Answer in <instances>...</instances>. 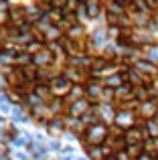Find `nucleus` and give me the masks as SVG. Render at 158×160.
<instances>
[{
	"mask_svg": "<svg viewBox=\"0 0 158 160\" xmlns=\"http://www.w3.org/2000/svg\"><path fill=\"white\" fill-rule=\"evenodd\" d=\"M35 95H37V99H39L41 103H45V106H47V103L53 99L51 87L45 85V83H35Z\"/></svg>",
	"mask_w": 158,
	"mask_h": 160,
	"instance_id": "1a4fd4ad",
	"label": "nucleus"
},
{
	"mask_svg": "<svg viewBox=\"0 0 158 160\" xmlns=\"http://www.w3.org/2000/svg\"><path fill=\"white\" fill-rule=\"evenodd\" d=\"M53 63H55V55H53L51 49H49V45L43 49V51H39L37 55H32V65H35L37 69H45V67H51Z\"/></svg>",
	"mask_w": 158,
	"mask_h": 160,
	"instance_id": "423d86ee",
	"label": "nucleus"
},
{
	"mask_svg": "<svg viewBox=\"0 0 158 160\" xmlns=\"http://www.w3.org/2000/svg\"><path fill=\"white\" fill-rule=\"evenodd\" d=\"M45 47H47V45H45V43H41V41H35V39H32L31 43L27 45V49H24V51H27L28 55H37L39 51H43Z\"/></svg>",
	"mask_w": 158,
	"mask_h": 160,
	"instance_id": "f8f14e48",
	"label": "nucleus"
},
{
	"mask_svg": "<svg viewBox=\"0 0 158 160\" xmlns=\"http://www.w3.org/2000/svg\"><path fill=\"white\" fill-rule=\"evenodd\" d=\"M85 6H87V16L89 18H97V16H101V12H106L103 2H85Z\"/></svg>",
	"mask_w": 158,
	"mask_h": 160,
	"instance_id": "9b49d317",
	"label": "nucleus"
},
{
	"mask_svg": "<svg viewBox=\"0 0 158 160\" xmlns=\"http://www.w3.org/2000/svg\"><path fill=\"white\" fill-rule=\"evenodd\" d=\"M156 113H158V103H156V99H150V102L140 103V108H138V112H136V116L142 118V120H146V122H150V120H154Z\"/></svg>",
	"mask_w": 158,
	"mask_h": 160,
	"instance_id": "6e6552de",
	"label": "nucleus"
},
{
	"mask_svg": "<svg viewBox=\"0 0 158 160\" xmlns=\"http://www.w3.org/2000/svg\"><path fill=\"white\" fill-rule=\"evenodd\" d=\"M126 144L128 146H136V144H144V140L148 138L146 130L144 128H138V126H132V128L126 130Z\"/></svg>",
	"mask_w": 158,
	"mask_h": 160,
	"instance_id": "0eeeda50",
	"label": "nucleus"
},
{
	"mask_svg": "<svg viewBox=\"0 0 158 160\" xmlns=\"http://www.w3.org/2000/svg\"><path fill=\"white\" fill-rule=\"evenodd\" d=\"M4 47H6V45H4V41H0V53L4 51Z\"/></svg>",
	"mask_w": 158,
	"mask_h": 160,
	"instance_id": "ddd939ff",
	"label": "nucleus"
},
{
	"mask_svg": "<svg viewBox=\"0 0 158 160\" xmlns=\"http://www.w3.org/2000/svg\"><path fill=\"white\" fill-rule=\"evenodd\" d=\"M8 16H10L12 27H22L24 22H28L27 20V4H10Z\"/></svg>",
	"mask_w": 158,
	"mask_h": 160,
	"instance_id": "39448f33",
	"label": "nucleus"
},
{
	"mask_svg": "<svg viewBox=\"0 0 158 160\" xmlns=\"http://www.w3.org/2000/svg\"><path fill=\"white\" fill-rule=\"evenodd\" d=\"M47 128H49V134H53V136H61V134L65 132V116L53 118V120L47 124Z\"/></svg>",
	"mask_w": 158,
	"mask_h": 160,
	"instance_id": "9d476101",
	"label": "nucleus"
},
{
	"mask_svg": "<svg viewBox=\"0 0 158 160\" xmlns=\"http://www.w3.org/2000/svg\"><path fill=\"white\" fill-rule=\"evenodd\" d=\"M91 102L89 99H79V102H73L71 106H69V109H67V116L69 118H77V120H83V118L87 116V113L91 112Z\"/></svg>",
	"mask_w": 158,
	"mask_h": 160,
	"instance_id": "20e7f679",
	"label": "nucleus"
},
{
	"mask_svg": "<svg viewBox=\"0 0 158 160\" xmlns=\"http://www.w3.org/2000/svg\"><path fill=\"white\" fill-rule=\"evenodd\" d=\"M49 87H51V93H53V98L65 99L69 93H71V89H73V83L69 81V79H65V77H57V79H53V81L49 83Z\"/></svg>",
	"mask_w": 158,
	"mask_h": 160,
	"instance_id": "7ed1b4c3",
	"label": "nucleus"
},
{
	"mask_svg": "<svg viewBox=\"0 0 158 160\" xmlns=\"http://www.w3.org/2000/svg\"><path fill=\"white\" fill-rule=\"evenodd\" d=\"M107 160H116V158H107Z\"/></svg>",
	"mask_w": 158,
	"mask_h": 160,
	"instance_id": "4468645a",
	"label": "nucleus"
},
{
	"mask_svg": "<svg viewBox=\"0 0 158 160\" xmlns=\"http://www.w3.org/2000/svg\"><path fill=\"white\" fill-rule=\"evenodd\" d=\"M4 73V79H6V87L8 89H18L27 83V77H24L22 69L20 67H12V69H6L2 71Z\"/></svg>",
	"mask_w": 158,
	"mask_h": 160,
	"instance_id": "f03ea898",
	"label": "nucleus"
},
{
	"mask_svg": "<svg viewBox=\"0 0 158 160\" xmlns=\"http://www.w3.org/2000/svg\"><path fill=\"white\" fill-rule=\"evenodd\" d=\"M107 136H110V126L103 124V122H97L93 126H87V130L81 136V142L85 144V148L87 146H101L106 144Z\"/></svg>",
	"mask_w": 158,
	"mask_h": 160,
	"instance_id": "f257e3e1",
	"label": "nucleus"
}]
</instances>
